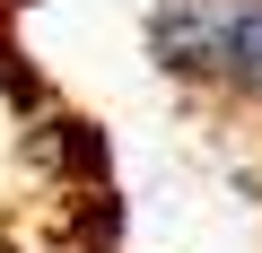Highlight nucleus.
<instances>
[{
  "instance_id": "1",
  "label": "nucleus",
  "mask_w": 262,
  "mask_h": 253,
  "mask_svg": "<svg viewBox=\"0 0 262 253\" xmlns=\"http://www.w3.org/2000/svg\"><path fill=\"white\" fill-rule=\"evenodd\" d=\"M140 44L192 105L262 113V0H149Z\"/></svg>"
}]
</instances>
